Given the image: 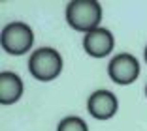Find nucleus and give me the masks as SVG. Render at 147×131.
<instances>
[{"mask_svg":"<svg viewBox=\"0 0 147 131\" xmlns=\"http://www.w3.org/2000/svg\"><path fill=\"white\" fill-rule=\"evenodd\" d=\"M66 23L74 30L89 34L100 28L102 6L98 0H70L66 6Z\"/></svg>","mask_w":147,"mask_h":131,"instance_id":"1","label":"nucleus"},{"mask_svg":"<svg viewBox=\"0 0 147 131\" xmlns=\"http://www.w3.org/2000/svg\"><path fill=\"white\" fill-rule=\"evenodd\" d=\"M62 68H64L62 56L53 47H40V49L32 51L30 58H28L30 75L36 80H42V82L55 80L62 73Z\"/></svg>","mask_w":147,"mask_h":131,"instance_id":"2","label":"nucleus"},{"mask_svg":"<svg viewBox=\"0 0 147 131\" xmlns=\"http://www.w3.org/2000/svg\"><path fill=\"white\" fill-rule=\"evenodd\" d=\"M0 43L8 55L11 56H23L32 49L34 45V30L26 23L13 21L2 28L0 34Z\"/></svg>","mask_w":147,"mask_h":131,"instance_id":"3","label":"nucleus"},{"mask_svg":"<svg viewBox=\"0 0 147 131\" xmlns=\"http://www.w3.org/2000/svg\"><path fill=\"white\" fill-rule=\"evenodd\" d=\"M109 79L119 86H128L140 77V62L130 53H119L108 64Z\"/></svg>","mask_w":147,"mask_h":131,"instance_id":"4","label":"nucleus"},{"mask_svg":"<svg viewBox=\"0 0 147 131\" xmlns=\"http://www.w3.org/2000/svg\"><path fill=\"white\" fill-rule=\"evenodd\" d=\"M87 110L96 120H109L119 110V99L109 90H94L87 99Z\"/></svg>","mask_w":147,"mask_h":131,"instance_id":"5","label":"nucleus"},{"mask_svg":"<svg viewBox=\"0 0 147 131\" xmlns=\"http://www.w3.org/2000/svg\"><path fill=\"white\" fill-rule=\"evenodd\" d=\"M113 47H115V38L104 26H100V28L83 36V49L92 58H106V56H109Z\"/></svg>","mask_w":147,"mask_h":131,"instance_id":"6","label":"nucleus"},{"mask_svg":"<svg viewBox=\"0 0 147 131\" xmlns=\"http://www.w3.org/2000/svg\"><path fill=\"white\" fill-rule=\"evenodd\" d=\"M25 92L23 79L13 71H2L0 73V103L2 105H13L21 99Z\"/></svg>","mask_w":147,"mask_h":131,"instance_id":"7","label":"nucleus"},{"mask_svg":"<svg viewBox=\"0 0 147 131\" xmlns=\"http://www.w3.org/2000/svg\"><path fill=\"white\" fill-rule=\"evenodd\" d=\"M57 131H89V126L79 116H66L59 122Z\"/></svg>","mask_w":147,"mask_h":131,"instance_id":"8","label":"nucleus"},{"mask_svg":"<svg viewBox=\"0 0 147 131\" xmlns=\"http://www.w3.org/2000/svg\"><path fill=\"white\" fill-rule=\"evenodd\" d=\"M143 56H145V62H147V47H145V53H143Z\"/></svg>","mask_w":147,"mask_h":131,"instance_id":"9","label":"nucleus"},{"mask_svg":"<svg viewBox=\"0 0 147 131\" xmlns=\"http://www.w3.org/2000/svg\"><path fill=\"white\" fill-rule=\"evenodd\" d=\"M145 96H147V86H145Z\"/></svg>","mask_w":147,"mask_h":131,"instance_id":"10","label":"nucleus"}]
</instances>
